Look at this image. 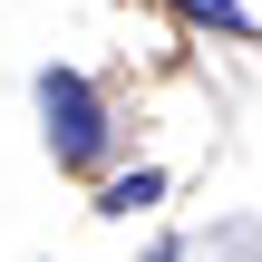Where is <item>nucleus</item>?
I'll use <instances>...</instances> for the list:
<instances>
[{"instance_id":"obj_1","label":"nucleus","mask_w":262,"mask_h":262,"mask_svg":"<svg viewBox=\"0 0 262 262\" xmlns=\"http://www.w3.org/2000/svg\"><path fill=\"white\" fill-rule=\"evenodd\" d=\"M39 117H49L58 165H97V156H107V97H97L78 68H39Z\"/></svg>"},{"instance_id":"obj_2","label":"nucleus","mask_w":262,"mask_h":262,"mask_svg":"<svg viewBox=\"0 0 262 262\" xmlns=\"http://www.w3.org/2000/svg\"><path fill=\"white\" fill-rule=\"evenodd\" d=\"M156 194H165V175H156V165H146V175H117V185H107V194H97V214H146V204H156Z\"/></svg>"},{"instance_id":"obj_3","label":"nucleus","mask_w":262,"mask_h":262,"mask_svg":"<svg viewBox=\"0 0 262 262\" xmlns=\"http://www.w3.org/2000/svg\"><path fill=\"white\" fill-rule=\"evenodd\" d=\"M185 19H204V29H243V0H185Z\"/></svg>"},{"instance_id":"obj_4","label":"nucleus","mask_w":262,"mask_h":262,"mask_svg":"<svg viewBox=\"0 0 262 262\" xmlns=\"http://www.w3.org/2000/svg\"><path fill=\"white\" fill-rule=\"evenodd\" d=\"M156 262H175V253H156Z\"/></svg>"}]
</instances>
